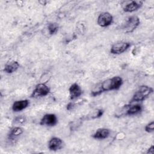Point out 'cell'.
I'll return each mask as SVG.
<instances>
[{
  "instance_id": "ac0fdd59",
  "label": "cell",
  "mask_w": 154,
  "mask_h": 154,
  "mask_svg": "<svg viewBox=\"0 0 154 154\" xmlns=\"http://www.w3.org/2000/svg\"><path fill=\"white\" fill-rule=\"evenodd\" d=\"M145 131L147 132H152L154 131V122L152 121L148 123L145 127Z\"/></svg>"
},
{
  "instance_id": "ffe728a7",
  "label": "cell",
  "mask_w": 154,
  "mask_h": 154,
  "mask_svg": "<svg viewBox=\"0 0 154 154\" xmlns=\"http://www.w3.org/2000/svg\"><path fill=\"white\" fill-rule=\"evenodd\" d=\"M73 103H72V102H70V103H69L67 105V109L70 110L71 109L73 108Z\"/></svg>"
},
{
  "instance_id": "4fadbf2b",
  "label": "cell",
  "mask_w": 154,
  "mask_h": 154,
  "mask_svg": "<svg viewBox=\"0 0 154 154\" xmlns=\"http://www.w3.org/2000/svg\"><path fill=\"white\" fill-rule=\"evenodd\" d=\"M19 67V64L17 61H13L7 64L4 67V71L7 73H12L16 71Z\"/></svg>"
},
{
  "instance_id": "8992f818",
  "label": "cell",
  "mask_w": 154,
  "mask_h": 154,
  "mask_svg": "<svg viewBox=\"0 0 154 154\" xmlns=\"http://www.w3.org/2000/svg\"><path fill=\"white\" fill-rule=\"evenodd\" d=\"M113 17L112 15L108 12H103L99 14L97 17V24L102 26L105 27L111 25L112 22Z\"/></svg>"
},
{
  "instance_id": "ba28073f",
  "label": "cell",
  "mask_w": 154,
  "mask_h": 154,
  "mask_svg": "<svg viewBox=\"0 0 154 154\" xmlns=\"http://www.w3.org/2000/svg\"><path fill=\"white\" fill-rule=\"evenodd\" d=\"M57 123V116L54 114H45L40 120V124L41 125H45L48 126H55Z\"/></svg>"
},
{
  "instance_id": "5b68a950",
  "label": "cell",
  "mask_w": 154,
  "mask_h": 154,
  "mask_svg": "<svg viewBox=\"0 0 154 154\" xmlns=\"http://www.w3.org/2000/svg\"><path fill=\"white\" fill-rule=\"evenodd\" d=\"M131 46V43L126 42H119L114 44L110 49L112 54H120L124 52Z\"/></svg>"
},
{
  "instance_id": "e0dca14e",
  "label": "cell",
  "mask_w": 154,
  "mask_h": 154,
  "mask_svg": "<svg viewBox=\"0 0 154 154\" xmlns=\"http://www.w3.org/2000/svg\"><path fill=\"white\" fill-rule=\"evenodd\" d=\"M14 122L17 125H22L23 124L26 122V118L24 116H19L17 117L14 120Z\"/></svg>"
},
{
  "instance_id": "9a60e30c",
  "label": "cell",
  "mask_w": 154,
  "mask_h": 154,
  "mask_svg": "<svg viewBox=\"0 0 154 154\" xmlns=\"http://www.w3.org/2000/svg\"><path fill=\"white\" fill-rule=\"evenodd\" d=\"M22 133H23V129L20 127L17 126L13 128L11 130L8 135V137H9V138L10 139H14L16 137L21 135Z\"/></svg>"
},
{
  "instance_id": "277c9868",
  "label": "cell",
  "mask_w": 154,
  "mask_h": 154,
  "mask_svg": "<svg viewBox=\"0 0 154 154\" xmlns=\"http://www.w3.org/2000/svg\"><path fill=\"white\" fill-rule=\"evenodd\" d=\"M143 4L141 1H125L123 4V9L125 12H134L141 8Z\"/></svg>"
},
{
  "instance_id": "9c48e42d",
  "label": "cell",
  "mask_w": 154,
  "mask_h": 154,
  "mask_svg": "<svg viewBox=\"0 0 154 154\" xmlns=\"http://www.w3.org/2000/svg\"><path fill=\"white\" fill-rule=\"evenodd\" d=\"M69 90L70 93V98L71 99H76L79 97L82 94V90L79 85L76 83H74L71 85Z\"/></svg>"
},
{
  "instance_id": "8fae6325",
  "label": "cell",
  "mask_w": 154,
  "mask_h": 154,
  "mask_svg": "<svg viewBox=\"0 0 154 154\" xmlns=\"http://www.w3.org/2000/svg\"><path fill=\"white\" fill-rule=\"evenodd\" d=\"M29 105V101L26 99L17 100L13 103L12 109L15 112H18L26 108Z\"/></svg>"
},
{
  "instance_id": "5bb4252c",
  "label": "cell",
  "mask_w": 154,
  "mask_h": 154,
  "mask_svg": "<svg viewBox=\"0 0 154 154\" xmlns=\"http://www.w3.org/2000/svg\"><path fill=\"white\" fill-rule=\"evenodd\" d=\"M142 109V107L140 104H136L128 107L126 111V114L135 115L139 113Z\"/></svg>"
},
{
  "instance_id": "30bf717a",
  "label": "cell",
  "mask_w": 154,
  "mask_h": 154,
  "mask_svg": "<svg viewBox=\"0 0 154 154\" xmlns=\"http://www.w3.org/2000/svg\"><path fill=\"white\" fill-rule=\"evenodd\" d=\"M63 144L62 140L58 137H53L49 141L48 147L51 150L56 151L61 148Z\"/></svg>"
},
{
  "instance_id": "52a82bcc",
  "label": "cell",
  "mask_w": 154,
  "mask_h": 154,
  "mask_svg": "<svg viewBox=\"0 0 154 154\" xmlns=\"http://www.w3.org/2000/svg\"><path fill=\"white\" fill-rule=\"evenodd\" d=\"M49 93V88L45 84H38L35 86V89L31 94L32 97L45 96Z\"/></svg>"
},
{
  "instance_id": "7c38bea8",
  "label": "cell",
  "mask_w": 154,
  "mask_h": 154,
  "mask_svg": "<svg viewBox=\"0 0 154 154\" xmlns=\"http://www.w3.org/2000/svg\"><path fill=\"white\" fill-rule=\"evenodd\" d=\"M110 134V131L106 128L98 129L93 135V137L95 139H105L109 137Z\"/></svg>"
},
{
  "instance_id": "3957f363",
  "label": "cell",
  "mask_w": 154,
  "mask_h": 154,
  "mask_svg": "<svg viewBox=\"0 0 154 154\" xmlns=\"http://www.w3.org/2000/svg\"><path fill=\"white\" fill-rule=\"evenodd\" d=\"M140 19L136 16H132L128 18L122 29L126 33L133 32L140 24Z\"/></svg>"
},
{
  "instance_id": "d6986e66",
  "label": "cell",
  "mask_w": 154,
  "mask_h": 154,
  "mask_svg": "<svg viewBox=\"0 0 154 154\" xmlns=\"http://www.w3.org/2000/svg\"><path fill=\"white\" fill-rule=\"evenodd\" d=\"M103 111L102 109H99L97 111L96 113H95L94 114V116L93 117V119H96V118H98L100 116H102V115L103 114Z\"/></svg>"
},
{
  "instance_id": "6da1fadb",
  "label": "cell",
  "mask_w": 154,
  "mask_h": 154,
  "mask_svg": "<svg viewBox=\"0 0 154 154\" xmlns=\"http://www.w3.org/2000/svg\"><path fill=\"white\" fill-rule=\"evenodd\" d=\"M123 84L122 78L120 76H114L102 82L98 88L92 91L91 94L93 96H97L103 91L119 89Z\"/></svg>"
},
{
  "instance_id": "7a4b0ae2",
  "label": "cell",
  "mask_w": 154,
  "mask_h": 154,
  "mask_svg": "<svg viewBox=\"0 0 154 154\" xmlns=\"http://www.w3.org/2000/svg\"><path fill=\"white\" fill-rule=\"evenodd\" d=\"M153 88L147 86H140L136 92L134 94L131 100V102H140L146 99L152 93H153Z\"/></svg>"
},
{
  "instance_id": "44dd1931",
  "label": "cell",
  "mask_w": 154,
  "mask_h": 154,
  "mask_svg": "<svg viewBox=\"0 0 154 154\" xmlns=\"http://www.w3.org/2000/svg\"><path fill=\"white\" fill-rule=\"evenodd\" d=\"M147 153H153V146H152L150 147V148L149 149V150H148V151H147Z\"/></svg>"
},
{
  "instance_id": "2e32d148",
  "label": "cell",
  "mask_w": 154,
  "mask_h": 154,
  "mask_svg": "<svg viewBox=\"0 0 154 154\" xmlns=\"http://www.w3.org/2000/svg\"><path fill=\"white\" fill-rule=\"evenodd\" d=\"M48 31L51 35H54L57 33L58 29V25L56 23H51L48 25Z\"/></svg>"
}]
</instances>
